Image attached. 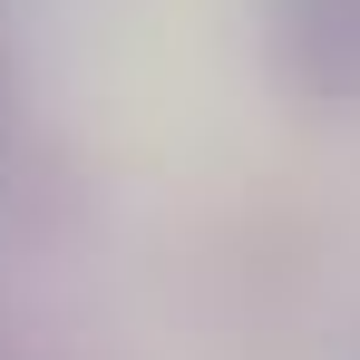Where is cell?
Returning <instances> with one entry per match:
<instances>
[{"label": "cell", "mask_w": 360, "mask_h": 360, "mask_svg": "<svg viewBox=\"0 0 360 360\" xmlns=\"http://www.w3.org/2000/svg\"><path fill=\"white\" fill-rule=\"evenodd\" d=\"M283 88L311 108H360V0H263Z\"/></svg>", "instance_id": "1"}, {"label": "cell", "mask_w": 360, "mask_h": 360, "mask_svg": "<svg viewBox=\"0 0 360 360\" xmlns=\"http://www.w3.org/2000/svg\"><path fill=\"white\" fill-rule=\"evenodd\" d=\"M10 117H20V68H10V39H0V136H10Z\"/></svg>", "instance_id": "2"}]
</instances>
